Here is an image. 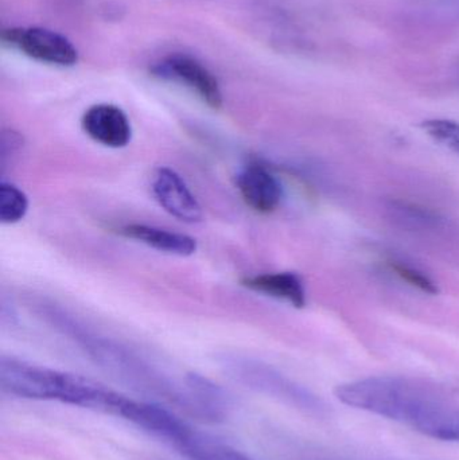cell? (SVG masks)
Segmentation results:
<instances>
[{"label":"cell","instance_id":"6da1fadb","mask_svg":"<svg viewBox=\"0 0 459 460\" xmlns=\"http://www.w3.org/2000/svg\"><path fill=\"white\" fill-rule=\"evenodd\" d=\"M336 396L345 405L404 424L444 442L459 440V407L422 381L379 376L341 384Z\"/></svg>","mask_w":459,"mask_h":460},{"label":"cell","instance_id":"7a4b0ae2","mask_svg":"<svg viewBox=\"0 0 459 460\" xmlns=\"http://www.w3.org/2000/svg\"><path fill=\"white\" fill-rule=\"evenodd\" d=\"M0 386L5 394L22 399L65 402L112 415L123 396L83 376L49 369L13 357L0 359Z\"/></svg>","mask_w":459,"mask_h":460},{"label":"cell","instance_id":"3957f363","mask_svg":"<svg viewBox=\"0 0 459 460\" xmlns=\"http://www.w3.org/2000/svg\"><path fill=\"white\" fill-rule=\"evenodd\" d=\"M2 42L34 61L53 66H75L80 58L77 49L65 35L43 27H8L2 31Z\"/></svg>","mask_w":459,"mask_h":460},{"label":"cell","instance_id":"277c9868","mask_svg":"<svg viewBox=\"0 0 459 460\" xmlns=\"http://www.w3.org/2000/svg\"><path fill=\"white\" fill-rule=\"evenodd\" d=\"M150 73L159 80L185 86L212 110L223 107V92L217 78L194 57L172 54L155 62Z\"/></svg>","mask_w":459,"mask_h":460},{"label":"cell","instance_id":"5b68a950","mask_svg":"<svg viewBox=\"0 0 459 460\" xmlns=\"http://www.w3.org/2000/svg\"><path fill=\"white\" fill-rule=\"evenodd\" d=\"M151 190L159 207L181 223L199 224L204 218L201 204L175 170L158 167L154 172Z\"/></svg>","mask_w":459,"mask_h":460},{"label":"cell","instance_id":"8992f818","mask_svg":"<svg viewBox=\"0 0 459 460\" xmlns=\"http://www.w3.org/2000/svg\"><path fill=\"white\" fill-rule=\"evenodd\" d=\"M236 186L245 205L260 215L274 213L282 204V183L269 167L258 162L240 170Z\"/></svg>","mask_w":459,"mask_h":460},{"label":"cell","instance_id":"52a82bcc","mask_svg":"<svg viewBox=\"0 0 459 460\" xmlns=\"http://www.w3.org/2000/svg\"><path fill=\"white\" fill-rule=\"evenodd\" d=\"M81 127L86 137L107 148L118 150L131 143V121L118 105L105 102L92 105L83 115Z\"/></svg>","mask_w":459,"mask_h":460},{"label":"cell","instance_id":"ba28073f","mask_svg":"<svg viewBox=\"0 0 459 460\" xmlns=\"http://www.w3.org/2000/svg\"><path fill=\"white\" fill-rule=\"evenodd\" d=\"M118 233L128 240L137 241L148 248L155 249L162 253L172 254V256H191L199 248L196 238L191 235L158 228V226H146V224H127L120 226Z\"/></svg>","mask_w":459,"mask_h":460},{"label":"cell","instance_id":"9c48e42d","mask_svg":"<svg viewBox=\"0 0 459 460\" xmlns=\"http://www.w3.org/2000/svg\"><path fill=\"white\" fill-rule=\"evenodd\" d=\"M242 286L272 299L282 300L296 308L306 305V289L298 273L271 272L247 276L243 279Z\"/></svg>","mask_w":459,"mask_h":460},{"label":"cell","instance_id":"30bf717a","mask_svg":"<svg viewBox=\"0 0 459 460\" xmlns=\"http://www.w3.org/2000/svg\"><path fill=\"white\" fill-rule=\"evenodd\" d=\"M226 369L231 370L237 377L243 378L247 383L259 388L269 389L280 396L293 397V399L307 400L306 394L291 384L290 381L283 378L279 373L272 370L271 367L260 364V362L251 361L250 358H240V357H228L224 359Z\"/></svg>","mask_w":459,"mask_h":460},{"label":"cell","instance_id":"8fae6325","mask_svg":"<svg viewBox=\"0 0 459 460\" xmlns=\"http://www.w3.org/2000/svg\"><path fill=\"white\" fill-rule=\"evenodd\" d=\"M174 447L189 460H253L210 435L189 426Z\"/></svg>","mask_w":459,"mask_h":460},{"label":"cell","instance_id":"7c38bea8","mask_svg":"<svg viewBox=\"0 0 459 460\" xmlns=\"http://www.w3.org/2000/svg\"><path fill=\"white\" fill-rule=\"evenodd\" d=\"M29 212V199L18 186L2 181L0 182V223L13 226L23 220Z\"/></svg>","mask_w":459,"mask_h":460},{"label":"cell","instance_id":"4fadbf2b","mask_svg":"<svg viewBox=\"0 0 459 460\" xmlns=\"http://www.w3.org/2000/svg\"><path fill=\"white\" fill-rule=\"evenodd\" d=\"M385 264L390 268L391 272L395 273L401 280L406 281L407 284L414 287V288H418L419 291L428 295L438 294L439 289L436 281L428 273L420 270L419 268L399 259H388Z\"/></svg>","mask_w":459,"mask_h":460},{"label":"cell","instance_id":"5bb4252c","mask_svg":"<svg viewBox=\"0 0 459 460\" xmlns=\"http://www.w3.org/2000/svg\"><path fill=\"white\" fill-rule=\"evenodd\" d=\"M420 127L436 142L459 154V123L457 121L431 119V120L423 121Z\"/></svg>","mask_w":459,"mask_h":460},{"label":"cell","instance_id":"9a60e30c","mask_svg":"<svg viewBox=\"0 0 459 460\" xmlns=\"http://www.w3.org/2000/svg\"><path fill=\"white\" fill-rule=\"evenodd\" d=\"M23 146V137L19 132L13 129H3L2 139H0V169L5 172V167L10 164L13 156L18 155Z\"/></svg>","mask_w":459,"mask_h":460},{"label":"cell","instance_id":"2e32d148","mask_svg":"<svg viewBox=\"0 0 459 460\" xmlns=\"http://www.w3.org/2000/svg\"><path fill=\"white\" fill-rule=\"evenodd\" d=\"M396 212L403 217L407 223L415 224V226H437L439 223L438 217L423 208L414 207V205L401 204L395 207Z\"/></svg>","mask_w":459,"mask_h":460}]
</instances>
